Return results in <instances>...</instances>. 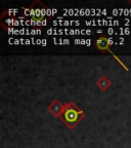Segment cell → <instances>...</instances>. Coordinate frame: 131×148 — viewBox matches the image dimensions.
<instances>
[{"label":"cell","instance_id":"cell-2","mask_svg":"<svg viewBox=\"0 0 131 148\" xmlns=\"http://www.w3.org/2000/svg\"><path fill=\"white\" fill-rule=\"evenodd\" d=\"M112 43V40L108 39L107 37L101 36L95 41V45L98 49L105 51H110V44Z\"/></svg>","mask_w":131,"mask_h":148},{"label":"cell","instance_id":"cell-1","mask_svg":"<svg viewBox=\"0 0 131 148\" xmlns=\"http://www.w3.org/2000/svg\"><path fill=\"white\" fill-rule=\"evenodd\" d=\"M83 117L82 111H80L75 105L69 104L64 108V113H62V118L64 121H67L68 125H75L79 120Z\"/></svg>","mask_w":131,"mask_h":148}]
</instances>
